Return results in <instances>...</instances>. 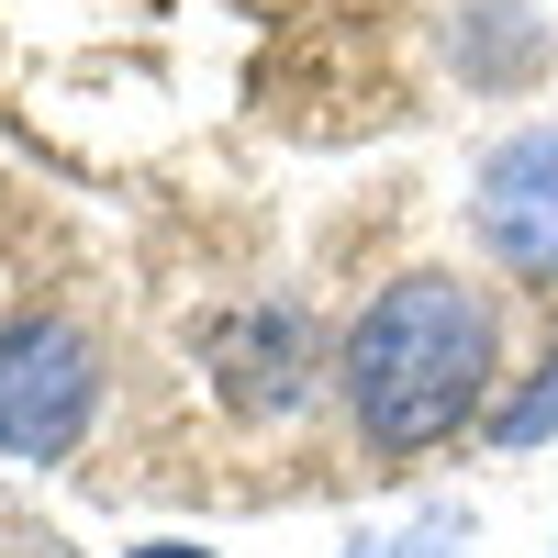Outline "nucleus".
Returning a JSON list of instances; mask_svg holds the SVG:
<instances>
[{
    "label": "nucleus",
    "mask_w": 558,
    "mask_h": 558,
    "mask_svg": "<svg viewBox=\"0 0 558 558\" xmlns=\"http://www.w3.org/2000/svg\"><path fill=\"white\" fill-rule=\"evenodd\" d=\"M89 425H101V347L68 313H12L0 324V458L45 470Z\"/></svg>",
    "instance_id": "f03ea898"
},
{
    "label": "nucleus",
    "mask_w": 558,
    "mask_h": 558,
    "mask_svg": "<svg viewBox=\"0 0 558 558\" xmlns=\"http://www.w3.org/2000/svg\"><path fill=\"white\" fill-rule=\"evenodd\" d=\"M223 368H235L223 391L246 413H302L313 402V324H302V302H246L223 324Z\"/></svg>",
    "instance_id": "20e7f679"
},
{
    "label": "nucleus",
    "mask_w": 558,
    "mask_h": 558,
    "mask_svg": "<svg viewBox=\"0 0 558 558\" xmlns=\"http://www.w3.org/2000/svg\"><path fill=\"white\" fill-rule=\"evenodd\" d=\"M492 357H502V336H492V302L470 279L402 268V279H380V291L347 313L336 391H347L357 436L380 458H425L492 402Z\"/></svg>",
    "instance_id": "f257e3e1"
},
{
    "label": "nucleus",
    "mask_w": 558,
    "mask_h": 558,
    "mask_svg": "<svg viewBox=\"0 0 558 558\" xmlns=\"http://www.w3.org/2000/svg\"><path fill=\"white\" fill-rule=\"evenodd\" d=\"M347 558H391V547H380V536H357V547H347Z\"/></svg>",
    "instance_id": "0eeeda50"
},
{
    "label": "nucleus",
    "mask_w": 558,
    "mask_h": 558,
    "mask_svg": "<svg viewBox=\"0 0 558 558\" xmlns=\"http://www.w3.org/2000/svg\"><path fill=\"white\" fill-rule=\"evenodd\" d=\"M492 436H502V447H547V436H558V357L536 368V391H514V402L492 413Z\"/></svg>",
    "instance_id": "39448f33"
},
{
    "label": "nucleus",
    "mask_w": 558,
    "mask_h": 558,
    "mask_svg": "<svg viewBox=\"0 0 558 558\" xmlns=\"http://www.w3.org/2000/svg\"><path fill=\"white\" fill-rule=\"evenodd\" d=\"M470 235L525 291H558V123H514L470 168Z\"/></svg>",
    "instance_id": "7ed1b4c3"
},
{
    "label": "nucleus",
    "mask_w": 558,
    "mask_h": 558,
    "mask_svg": "<svg viewBox=\"0 0 558 558\" xmlns=\"http://www.w3.org/2000/svg\"><path fill=\"white\" fill-rule=\"evenodd\" d=\"M134 558H213V547H191V536H146Z\"/></svg>",
    "instance_id": "423d86ee"
}]
</instances>
